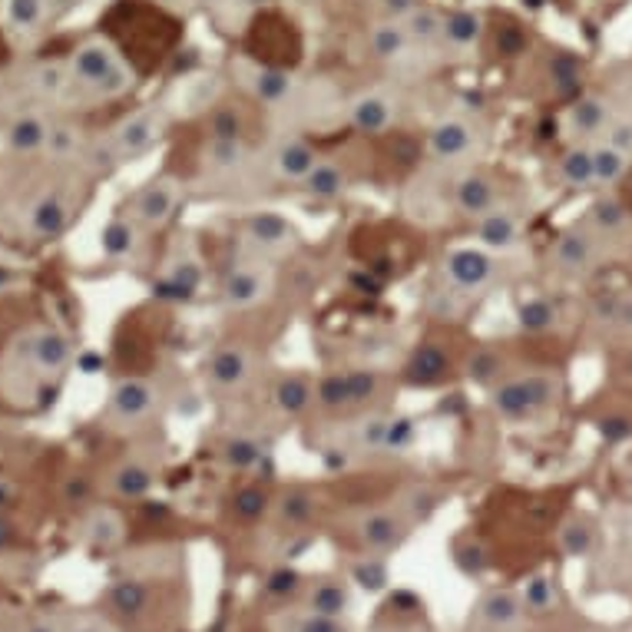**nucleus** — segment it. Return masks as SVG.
I'll use <instances>...</instances> for the list:
<instances>
[{
  "mask_svg": "<svg viewBox=\"0 0 632 632\" xmlns=\"http://www.w3.org/2000/svg\"><path fill=\"white\" fill-rule=\"evenodd\" d=\"M186 202V192H182V182L176 176H153L146 179L133 199H130V219H136L143 229H163L176 219V212L182 209Z\"/></svg>",
  "mask_w": 632,
  "mask_h": 632,
  "instance_id": "nucleus-10",
  "label": "nucleus"
},
{
  "mask_svg": "<svg viewBox=\"0 0 632 632\" xmlns=\"http://www.w3.org/2000/svg\"><path fill=\"white\" fill-rule=\"evenodd\" d=\"M54 136V123L47 120V113L41 110H18L8 123H4V146L18 156H37L47 153Z\"/></svg>",
  "mask_w": 632,
  "mask_h": 632,
  "instance_id": "nucleus-21",
  "label": "nucleus"
},
{
  "mask_svg": "<svg viewBox=\"0 0 632 632\" xmlns=\"http://www.w3.org/2000/svg\"><path fill=\"white\" fill-rule=\"evenodd\" d=\"M424 0H378V8L385 14V21H404L411 11H418Z\"/></svg>",
  "mask_w": 632,
  "mask_h": 632,
  "instance_id": "nucleus-60",
  "label": "nucleus"
},
{
  "mask_svg": "<svg viewBox=\"0 0 632 632\" xmlns=\"http://www.w3.org/2000/svg\"><path fill=\"white\" fill-rule=\"evenodd\" d=\"M368 51L375 60H385V64H401L408 60L411 54H418V44L411 41V34L404 31L401 21H381L372 27L368 34Z\"/></svg>",
  "mask_w": 632,
  "mask_h": 632,
  "instance_id": "nucleus-32",
  "label": "nucleus"
},
{
  "mask_svg": "<svg viewBox=\"0 0 632 632\" xmlns=\"http://www.w3.org/2000/svg\"><path fill=\"white\" fill-rule=\"evenodd\" d=\"M295 245H298V229L281 212L262 209V212H252L242 222V248H245V255L275 258V255H285Z\"/></svg>",
  "mask_w": 632,
  "mask_h": 632,
  "instance_id": "nucleus-12",
  "label": "nucleus"
},
{
  "mask_svg": "<svg viewBox=\"0 0 632 632\" xmlns=\"http://www.w3.org/2000/svg\"><path fill=\"white\" fill-rule=\"evenodd\" d=\"M271 404L281 418H301L314 408V381L304 375H281L271 388Z\"/></svg>",
  "mask_w": 632,
  "mask_h": 632,
  "instance_id": "nucleus-34",
  "label": "nucleus"
},
{
  "mask_svg": "<svg viewBox=\"0 0 632 632\" xmlns=\"http://www.w3.org/2000/svg\"><path fill=\"white\" fill-rule=\"evenodd\" d=\"M404 372H408V381H411V385L428 388V385H437V381L451 372V358L444 355V348H441L437 342H424V345L414 348V355H411V362H408Z\"/></svg>",
  "mask_w": 632,
  "mask_h": 632,
  "instance_id": "nucleus-38",
  "label": "nucleus"
},
{
  "mask_svg": "<svg viewBox=\"0 0 632 632\" xmlns=\"http://www.w3.org/2000/svg\"><path fill=\"white\" fill-rule=\"evenodd\" d=\"M107 606H110V612H117V616L136 619V616H143L146 606H149V589H146V583H140V579H117L113 589L107 592Z\"/></svg>",
  "mask_w": 632,
  "mask_h": 632,
  "instance_id": "nucleus-44",
  "label": "nucleus"
},
{
  "mask_svg": "<svg viewBox=\"0 0 632 632\" xmlns=\"http://www.w3.org/2000/svg\"><path fill=\"white\" fill-rule=\"evenodd\" d=\"M159 408H163L159 385L149 381V378L130 375V378H120L110 388V398H107V408H103V424L110 431L130 434L136 428H146L159 414Z\"/></svg>",
  "mask_w": 632,
  "mask_h": 632,
  "instance_id": "nucleus-4",
  "label": "nucleus"
},
{
  "mask_svg": "<svg viewBox=\"0 0 632 632\" xmlns=\"http://www.w3.org/2000/svg\"><path fill=\"white\" fill-rule=\"evenodd\" d=\"M474 239L494 255H513L526 245V222L510 206H494L480 219H474Z\"/></svg>",
  "mask_w": 632,
  "mask_h": 632,
  "instance_id": "nucleus-14",
  "label": "nucleus"
},
{
  "mask_svg": "<svg viewBox=\"0 0 632 632\" xmlns=\"http://www.w3.org/2000/svg\"><path fill=\"white\" fill-rule=\"evenodd\" d=\"M606 258V242L596 239L583 222L559 232L553 248H550V265L563 278H589Z\"/></svg>",
  "mask_w": 632,
  "mask_h": 632,
  "instance_id": "nucleus-9",
  "label": "nucleus"
},
{
  "mask_svg": "<svg viewBox=\"0 0 632 632\" xmlns=\"http://www.w3.org/2000/svg\"><path fill=\"white\" fill-rule=\"evenodd\" d=\"M67 619L70 616H54V612H34L27 616L18 632H67Z\"/></svg>",
  "mask_w": 632,
  "mask_h": 632,
  "instance_id": "nucleus-59",
  "label": "nucleus"
},
{
  "mask_svg": "<svg viewBox=\"0 0 632 632\" xmlns=\"http://www.w3.org/2000/svg\"><path fill=\"white\" fill-rule=\"evenodd\" d=\"M225 4H235L239 11H252V8H262L268 0H225Z\"/></svg>",
  "mask_w": 632,
  "mask_h": 632,
  "instance_id": "nucleus-61",
  "label": "nucleus"
},
{
  "mask_svg": "<svg viewBox=\"0 0 632 632\" xmlns=\"http://www.w3.org/2000/svg\"><path fill=\"white\" fill-rule=\"evenodd\" d=\"M271 510H275V520H278L281 526L295 530V526H304V523L314 517V510H319V497H314L308 487H288V490L271 503Z\"/></svg>",
  "mask_w": 632,
  "mask_h": 632,
  "instance_id": "nucleus-41",
  "label": "nucleus"
},
{
  "mask_svg": "<svg viewBox=\"0 0 632 632\" xmlns=\"http://www.w3.org/2000/svg\"><path fill=\"white\" fill-rule=\"evenodd\" d=\"M100 252L110 262H133L143 252V225L130 215H117L100 232Z\"/></svg>",
  "mask_w": 632,
  "mask_h": 632,
  "instance_id": "nucleus-31",
  "label": "nucleus"
},
{
  "mask_svg": "<svg viewBox=\"0 0 632 632\" xmlns=\"http://www.w3.org/2000/svg\"><path fill=\"white\" fill-rule=\"evenodd\" d=\"M169 130V110L159 103L140 107L136 113L123 117L107 136L93 140V166H126L143 159L149 149H156L163 143Z\"/></svg>",
  "mask_w": 632,
  "mask_h": 632,
  "instance_id": "nucleus-2",
  "label": "nucleus"
},
{
  "mask_svg": "<svg viewBox=\"0 0 632 632\" xmlns=\"http://www.w3.org/2000/svg\"><path fill=\"white\" fill-rule=\"evenodd\" d=\"M563 395V381L553 372H526L503 378L490 388V408L507 424H530L543 418Z\"/></svg>",
  "mask_w": 632,
  "mask_h": 632,
  "instance_id": "nucleus-3",
  "label": "nucleus"
},
{
  "mask_svg": "<svg viewBox=\"0 0 632 632\" xmlns=\"http://www.w3.org/2000/svg\"><path fill=\"white\" fill-rule=\"evenodd\" d=\"M520 599L526 606V616L530 612H550L556 606V586L550 576H533L523 589H520Z\"/></svg>",
  "mask_w": 632,
  "mask_h": 632,
  "instance_id": "nucleus-54",
  "label": "nucleus"
},
{
  "mask_svg": "<svg viewBox=\"0 0 632 632\" xmlns=\"http://www.w3.org/2000/svg\"><path fill=\"white\" fill-rule=\"evenodd\" d=\"M275 632H348V625H345V619L295 609V612H288V616H281L275 622Z\"/></svg>",
  "mask_w": 632,
  "mask_h": 632,
  "instance_id": "nucleus-47",
  "label": "nucleus"
},
{
  "mask_svg": "<svg viewBox=\"0 0 632 632\" xmlns=\"http://www.w3.org/2000/svg\"><path fill=\"white\" fill-rule=\"evenodd\" d=\"M271 288H275V275H271L268 262L245 255L225 268L222 285H219V301L229 311H248V308L262 304L271 295Z\"/></svg>",
  "mask_w": 632,
  "mask_h": 632,
  "instance_id": "nucleus-7",
  "label": "nucleus"
},
{
  "mask_svg": "<svg viewBox=\"0 0 632 632\" xmlns=\"http://www.w3.org/2000/svg\"><path fill=\"white\" fill-rule=\"evenodd\" d=\"M248 166H252V149H248L245 136L209 133V140L202 146V176H209L215 182H229V179L245 176Z\"/></svg>",
  "mask_w": 632,
  "mask_h": 632,
  "instance_id": "nucleus-16",
  "label": "nucleus"
},
{
  "mask_svg": "<svg viewBox=\"0 0 632 632\" xmlns=\"http://www.w3.org/2000/svg\"><path fill=\"white\" fill-rule=\"evenodd\" d=\"M159 480V467L143 454H126L107 474V490L120 500H143Z\"/></svg>",
  "mask_w": 632,
  "mask_h": 632,
  "instance_id": "nucleus-23",
  "label": "nucleus"
},
{
  "mask_svg": "<svg viewBox=\"0 0 632 632\" xmlns=\"http://www.w3.org/2000/svg\"><path fill=\"white\" fill-rule=\"evenodd\" d=\"M583 225H586L596 239H602L606 245H609V242H622V239L629 235V229H632V212H629V206H625L622 199H616V196H599V199L586 209Z\"/></svg>",
  "mask_w": 632,
  "mask_h": 632,
  "instance_id": "nucleus-28",
  "label": "nucleus"
},
{
  "mask_svg": "<svg viewBox=\"0 0 632 632\" xmlns=\"http://www.w3.org/2000/svg\"><path fill=\"white\" fill-rule=\"evenodd\" d=\"M67 632H120V629L103 612H80V616L67 619Z\"/></svg>",
  "mask_w": 632,
  "mask_h": 632,
  "instance_id": "nucleus-57",
  "label": "nucleus"
},
{
  "mask_svg": "<svg viewBox=\"0 0 632 632\" xmlns=\"http://www.w3.org/2000/svg\"><path fill=\"white\" fill-rule=\"evenodd\" d=\"M163 291L173 295L176 301H189L202 291V262L192 252V245H179L169 255L166 275H163Z\"/></svg>",
  "mask_w": 632,
  "mask_h": 632,
  "instance_id": "nucleus-29",
  "label": "nucleus"
},
{
  "mask_svg": "<svg viewBox=\"0 0 632 632\" xmlns=\"http://www.w3.org/2000/svg\"><path fill=\"white\" fill-rule=\"evenodd\" d=\"M602 140L632 159V120H629V117H619V113H616V120L609 123V130H606V136H602Z\"/></svg>",
  "mask_w": 632,
  "mask_h": 632,
  "instance_id": "nucleus-58",
  "label": "nucleus"
},
{
  "mask_svg": "<svg viewBox=\"0 0 632 632\" xmlns=\"http://www.w3.org/2000/svg\"><path fill=\"white\" fill-rule=\"evenodd\" d=\"M314 404L325 408V411H342V408H352L345 372H332V375H325V378L314 381Z\"/></svg>",
  "mask_w": 632,
  "mask_h": 632,
  "instance_id": "nucleus-50",
  "label": "nucleus"
},
{
  "mask_svg": "<svg viewBox=\"0 0 632 632\" xmlns=\"http://www.w3.org/2000/svg\"><path fill=\"white\" fill-rule=\"evenodd\" d=\"M11 536H14V533H11V526H8L4 520H0V546H8V543H11Z\"/></svg>",
  "mask_w": 632,
  "mask_h": 632,
  "instance_id": "nucleus-62",
  "label": "nucleus"
},
{
  "mask_svg": "<svg viewBox=\"0 0 632 632\" xmlns=\"http://www.w3.org/2000/svg\"><path fill=\"white\" fill-rule=\"evenodd\" d=\"M67 67L74 77V87L90 93L93 100H120L133 93L136 87V70L103 34L84 37L67 57Z\"/></svg>",
  "mask_w": 632,
  "mask_h": 632,
  "instance_id": "nucleus-1",
  "label": "nucleus"
},
{
  "mask_svg": "<svg viewBox=\"0 0 632 632\" xmlns=\"http://www.w3.org/2000/svg\"><path fill=\"white\" fill-rule=\"evenodd\" d=\"M189 4H196V8H219V4H225V0H189Z\"/></svg>",
  "mask_w": 632,
  "mask_h": 632,
  "instance_id": "nucleus-63",
  "label": "nucleus"
},
{
  "mask_svg": "<svg viewBox=\"0 0 632 632\" xmlns=\"http://www.w3.org/2000/svg\"><path fill=\"white\" fill-rule=\"evenodd\" d=\"M77 536L80 543H87L90 550H117L126 540V520L117 507H90L80 523H77Z\"/></svg>",
  "mask_w": 632,
  "mask_h": 632,
  "instance_id": "nucleus-26",
  "label": "nucleus"
},
{
  "mask_svg": "<svg viewBox=\"0 0 632 632\" xmlns=\"http://www.w3.org/2000/svg\"><path fill=\"white\" fill-rule=\"evenodd\" d=\"M418 441V424L414 418L404 414H388V431H385V451L381 454H404Z\"/></svg>",
  "mask_w": 632,
  "mask_h": 632,
  "instance_id": "nucleus-53",
  "label": "nucleus"
},
{
  "mask_svg": "<svg viewBox=\"0 0 632 632\" xmlns=\"http://www.w3.org/2000/svg\"><path fill=\"white\" fill-rule=\"evenodd\" d=\"M559 325V304L550 295H526L517 301V329L526 335H550Z\"/></svg>",
  "mask_w": 632,
  "mask_h": 632,
  "instance_id": "nucleus-35",
  "label": "nucleus"
},
{
  "mask_svg": "<svg viewBox=\"0 0 632 632\" xmlns=\"http://www.w3.org/2000/svg\"><path fill=\"white\" fill-rule=\"evenodd\" d=\"M298 609L332 616V619H345L348 609H352V589H348L345 579H335V576L308 579L301 596H298Z\"/></svg>",
  "mask_w": 632,
  "mask_h": 632,
  "instance_id": "nucleus-25",
  "label": "nucleus"
},
{
  "mask_svg": "<svg viewBox=\"0 0 632 632\" xmlns=\"http://www.w3.org/2000/svg\"><path fill=\"white\" fill-rule=\"evenodd\" d=\"M441 271H444V281H447L451 291H457V295H480V291H487L497 281L500 262L484 245H457V248H451L444 255Z\"/></svg>",
  "mask_w": 632,
  "mask_h": 632,
  "instance_id": "nucleus-8",
  "label": "nucleus"
},
{
  "mask_svg": "<svg viewBox=\"0 0 632 632\" xmlns=\"http://www.w3.org/2000/svg\"><path fill=\"white\" fill-rule=\"evenodd\" d=\"M268 510H271V497H268L265 487H258V484H245V487H239V490L232 494V513H235L239 520H245V523L262 520Z\"/></svg>",
  "mask_w": 632,
  "mask_h": 632,
  "instance_id": "nucleus-49",
  "label": "nucleus"
},
{
  "mask_svg": "<svg viewBox=\"0 0 632 632\" xmlns=\"http://www.w3.org/2000/svg\"><path fill=\"white\" fill-rule=\"evenodd\" d=\"M556 543L569 559H586L596 550V526L586 517H569V520H563Z\"/></svg>",
  "mask_w": 632,
  "mask_h": 632,
  "instance_id": "nucleus-43",
  "label": "nucleus"
},
{
  "mask_svg": "<svg viewBox=\"0 0 632 632\" xmlns=\"http://www.w3.org/2000/svg\"><path fill=\"white\" fill-rule=\"evenodd\" d=\"M51 18V0H4V21L14 34L34 37Z\"/></svg>",
  "mask_w": 632,
  "mask_h": 632,
  "instance_id": "nucleus-40",
  "label": "nucleus"
},
{
  "mask_svg": "<svg viewBox=\"0 0 632 632\" xmlns=\"http://www.w3.org/2000/svg\"><path fill=\"white\" fill-rule=\"evenodd\" d=\"M451 202L461 215L467 219H480L484 212H490L494 206H500V186L487 169L467 166L454 186H451Z\"/></svg>",
  "mask_w": 632,
  "mask_h": 632,
  "instance_id": "nucleus-19",
  "label": "nucleus"
},
{
  "mask_svg": "<svg viewBox=\"0 0 632 632\" xmlns=\"http://www.w3.org/2000/svg\"><path fill=\"white\" fill-rule=\"evenodd\" d=\"M255 375H258V358L248 345H239V342L219 345L202 365V381L219 398L242 395L255 381Z\"/></svg>",
  "mask_w": 632,
  "mask_h": 632,
  "instance_id": "nucleus-5",
  "label": "nucleus"
},
{
  "mask_svg": "<svg viewBox=\"0 0 632 632\" xmlns=\"http://www.w3.org/2000/svg\"><path fill=\"white\" fill-rule=\"evenodd\" d=\"M526 619V606L520 589L494 586L484 589L470 609V632H520Z\"/></svg>",
  "mask_w": 632,
  "mask_h": 632,
  "instance_id": "nucleus-13",
  "label": "nucleus"
},
{
  "mask_svg": "<svg viewBox=\"0 0 632 632\" xmlns=\"http://www.w3.org/2000/svg\"><path fill=\"white\" fill-rule=\"evenodd\" d=\"M0 632H18V629H14V625H8L4 619H0Z\"/></svg>",
  "mask_w": 632,
  "mask_h": 632,
  "instance_id": "nucleus-64",
  "label": "nucleus"
},
{
  "mask_svg": "<svg viewBox=\"0 0 632 632\" xmlns=\"http://www.w3.org/2000/svg\"><path fill=\"white\" fill-rule=\"evenodd\" d=\"M556 179L559 186L573 192L596 189V169H592V143H569L563 156L556 159Z\"/></svg>",
  "mask_w": 632,
  "mask_h": 632,
  "instance_id": "nucleus-33",
  "label": "nucleus"
},
{
  "mask_svg": "<svg viewBox=\"0 0 632 632\" xmlns=\"http://www.w3.org/2000/svg\"><path fill=\"white\" fill-rule=\"evenodd\" d=\"M322 156L298 133H278L265 149V169L278 182H301Z\"/></svg>",
  "mask_w": 632,
  "mask_h": 632,
  "instance_id": "nucleus-15",
  "label": "nucleus"
},
{
  "mask_svg": "<svg viewBox=\"0 0 632 632\" xmlns=\"http://www.w3.org/2000/svg\"><path fill=\"white\" fill-rule=\"evenodd\" d=\"M27 87L37 100H47V103H57L64 100L70 90H74V77H70V67L67 60L64 64H51V60H41L27 70Z\"/></svg>",
  "mask_w": 632,
  "mask_h": 632,
  "instance_id": "nucleus-36",
  "label": "nucleus"
},
{
  "mask_svg": "<svg viewBox=\"0 0 632 632\" xmlns=\"http://www.w3.org/2000/svg\"><path fill=\"white\" fill-rule=\"evenodd\" d=\"M398 117H401V103H398V97H391L385 90H365L348 100V123L365 136L388 133L398 123Z\"/></svg>",
  "mask_w": 632,
  "mask_h": 632,
  "instance_id": "nucleus-20",
  "label": "nucleus"
},
{
  "mask_svg": "<svg viewBox=\"0 0 632 632\" xmlns=\"http://www.w3.org/2000/svg\"><path fill=\"white\" fill-rule=\"evenodd\" d=\"M271 437L258 431H235L219 444V461L235 474H252L271 457Z\"/></svg>",
  "mask_w": 632,
  "mask_h": 632,
  "instance_id": "nucleus-24",
  "label": "nucleus"
},
{
  "mask_svg": "<svg viewBox=\"0 0 632 632\" xmlns=\"http://www.w3.org/2000/svg\"><path fill=\"white\" fill-rule=\"evenodd\" d=\"M345 381H348L352 404H368L385 391V375L375 368H352V372H345Z\"/></svg>",
  "mask_w": 632,
  "mask_h": 632,
  "instance_id": "nucleus-51",
  "label": "nucleus"
},
{
  "mask_svg": "<svg viewBox=\"0 0 632 632\" xmlns=\"http://www.w3.org/2000/svg\"><path fill=\"white\" fill-rule=\"evenodd\" d=\"M385 431H388V414L375 411L362 418L352 431V451L358 454H381L385 451Z\"/></svg>",
  "mask_w": 632,
  "mask_h": 632,
  "instance_id": "nucleus-48",
  "label": "nucleus"
},
{
  "mask_svg": "<svg viewBox=\"0 0 632 632\" xmlns=\"http://www.w3.org/2000/svg\"><path fill=\"white\" fill-rule=\"evenodd\" d=\"M404 31L411 34V41L418 44V51H434L441 47L444 41V11L431 8V4H421L418 11H411L404 21Z\"/></svg>",
  "mask_w": 632,
  "mask_h": 632,
  "instance_id": "nucleus-42",
  "label": "nucleus"
},
{
  "mask_svg": "<svg viewBox=\"0 0 632 632\" xmlns=\"http://www.w3.org/2000/svg\"><path fill=\"white\" fill-rule=\"evenodd\" d=\"M304 583H308V579H304L295 566H275V569L265 573L262 592H265L268 599H275V602H298Z\"/></svg>",
  "mask_w": 632,
  "mask_h": 632,
  "instance_id": "nucleus-46",
  "label": "nucleus"
},
{
  "mask_svg": "<svg viewBox=\"0 0 632 632\" xmlns=\"http://www.w3.org/2000/svg\"><path fill=\"white\" fill-rule=\"evenodd\" d=\"M629 166H632V159L625 153H619L616 146H609L606 140L592 143V169H596V186L599 189L616 186L629 173Z\"/></svg>",
  "mask_w": 632,
  "mask_h": 632,
  "instance_id": "nucleus-45",
  "label": "nucleus"
},
{
  "mask_svg": "<svg viewBox=\"0 0 632 632\" xmlns=\"http://www.w3.org/2000/svg\"><path fill=\"white\" fill-rule=\"evenodd\" d=\"M484 37V14L474 8H457L444 14V41L441 47L451 51H474Z\"/></svg>",
  "mask_w": 632,
  "mask_h": 632,
  "instance_id": "nucleus-37",
  "label": "nucleus"
},
{
  "mask_svg": "<svg viewBox=\"0 0 632 632\" xmlns=\"http://www.w3.org/2000/svg\"><path fill=\"white\" fill-rule=\"evenodd\" d=\"M298 186H301V192H304L308 199H314V202H335V199H342V196L348 192L352 179H348V169H345L339 159L322 156Z\"/></svg>",
  "mask_w": 632,
  "mask_h": 632,
  "instance_id": "nucleus-30",
  "label": "nucleus"
},
{
  "mask_svg": "<svg viewBox=\"0 0 632 632\" xmlns=\"http://www.w3.org/2000/svg\"><path fill=\"white\" fill-rule=\"evenodd\" d=\"M242 87L265 107H285L295 100V90H298V80L285 70H275V67H258V64H245V74H242Z\"/></svg>",
  "mask_w": 632,
  "mask_h": 632,
  "instance_id": "nucleus-27",
  "label": "nucleus"
},
{
  "mask_svg": "<svg viewBox=\"0 0 632 632\" xmlns=\"http://www.w3.org/2000/svg\"><path fill=\"white\" fill-rule=\"evenodd\" d=\"M592 322L612 335L632 339V291H612L592 304Z\"/></svg>",
  "mask_w": 632,
  "mask_h": 632,
  "instance_id": "nucleus-39",
  "label": "nucleus"
},
{
  "mask_svg": "<svg viewBox=\"0 0 632 632\" xmlns=\"http://www.w3.org/2000/svg\"><path fill=\"white\" fill-rule=\"evenodd\" d=\"M352 579L368 589V592H381L388 583H391V569L385 563V556H375V553H365L355 566H352Z\"/></svg>",
  "mask_w": 632,
  "mask_h": 632,
  "instance_id": "nucleus-52",
  "label": "nucleus"
},
{
  "mask_svg": "<svg viewBox=\"0 0 632 632\" xmlns=\"http://www.w3.org/2000/svg\"><path fill=\"white\" fill-rule=\"evenodd\" d=\"M616 120V107L606 97H583L566 110V133L569 143H599L609 130V123Z\"/></svg>",
  "mask_w": 632,
  "mask_h": 632,
  "instance_id": "nucleus-22",
  "label": "nucleus"
},
{
  "mask_svg": "<svg viewBox=\"0 0 632 632\" xmlns=\"http://www.w3.org/2000/svg\"><path fill=\"white\" fill-rule=\"evenodd\" d=\"M21 358L37 375H60L70 365V358H74V345L57 329H31L21 339Z\"/></svg>",
  "mask_w": 632,
  "mask_h": 632,
  "instance_id": "nucleus-18",
  "label": "nucleus"
},
{
  "mask_svg": "<svg viewBox=\"0 0 632 632\" xmlns=\"http://www.w3.org/2000/svg\"><path fill=\"white\" fill-rule=\"evenodd\" d=\"M454 563L467 573V576H480L484 566H487V553L477 540H464L454 546Z\"/></svg>",
  "mask_w": 632,
  "mask_h": 632,
  "instance_id": "nucleus-56",
  "label": "nucleus"
},
{
  "mask_svg": "<svg viewBox=\"0 0 632 632\" xmlns=\"http://www.w3.org/2000/svg\"><path fill=\"white\" fill-rule=\"evenodd\" d=\"M480 146H484V133L464 113L441 117L428 133V156L441 166H470Z\"/></svg>",
  "mask_w": 632,
  "mask_h": 632,
  "instance_id": "nucleus-6",
  "label": "nucleus"
},
{
  "mask_svg": "<svg viewBox=\"0 0 632 632\" xmlns=\"http://www.w3.org/2000/svg\"><path fill=\"white\" fill-rule=\"evenodd\" d=\"M74 219V202L64 189H41L24 206V229L34 239H57Z\"/></svg>",
  "mask_w": 632,
  "mask_h": 632,
  "instance_id": "nucleus-17",
  "label": "nucleus"
},
{
  "mask_svg": "<svg viewBox=\"0 0 632 632\" xmlns=\"http://www.w3.org/2000/svg\"><path fill=\"white\" fill-rule=\"evenodd\" d=\"M411 526H414L411 517L398 503L395 507H375L355 520V536H358L365 553L388 556L411 536Z\"/></svg>",
  "mask_w": 632,
  "mask_h": 632,
  "instance_id": "nucleus-11",
  "label": "nucleus"
},
{
  "mask_svg": "<svg viewBox=\"0 0 632 632\" xmlns=\"http://www.w3.org/2000/svg\"><path fill=\"white\" fill-rule=\"evenodd\" d=\"M467 378L477 385H494L500 378V358L487 348H480L470 362H467Z\"/></svg>",
  "mask_w": 632,
  "mask_h": 632,
  "instance_id": "nucleus-55",
  "label": "nucleus"
}]
</instances>
